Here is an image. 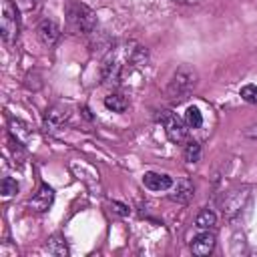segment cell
<instances>
[{
    "mask_svg": "<svg viewBox=\"0 0 257 257\" xmlns=\"http://www.w3.org/2000/svg\"><path fill=\"white\" fill-rule=\"evenodd\" d=\"M197 80H199L197 70L193 66H189V64H181L173 72V76H171V80L167 84V96L171 100H175V102L185 100L193 92V88L197 86Z\"/></svg>",
    "mask_w": 257,
    "mask_h": 257,
    "instance_id": "cell-1",
    "label": "cell"
},
{
    "mask_svg": "<svg viewBox=\"0 0 257 257\" xmlns=\"http://www.w3.org/2000/svg\"><path fill=\"white\" fill-rule=\"evenodd\" d=\"M66 22H68V28L76 34H92L96 28V14L82 2H68Z\"/></svg>",
    "mask_w": 257,
    "mask_h": 257,
    "instance_id": "cell-2",
    "label": "cell"
},
{
    "mask_svg": "<svg viewBox=\"0 0 257 257\" xmlns=\"http://www.w3.org/2000/svg\"><path fill=\"white\" fill-rule=\"evenodd\" d=\"M157 120L165 126V133H167V137H169L171 143L181 145V143H187L189 141V124H185L175 112H171V110H159L157 112Z\"/></svg>",
    "mask_w": 257,
    "mask_h": 257,
    "instance_id": "cell-3",
    "label": "cell"
},
{
    "mask_svg": "<svg viewBox=\"0 0 257 257\" xmlns=\"http://www.w3.org/2000/svg\"><path fill=\"white\" fill-rule=\"evenodd\" d=\"M0 32H2V38L6 44L16 42V38H18V8L12 0H2Z\"/></svg>",
    "mask_w": 257,
    "mask_h": 257,
    "instance_id": "cell-4",
    "label": "cell"
},
{
    "mask_svg": "<svg viewBox=\"0 0 257 257\" xmlns=\"http://www.w3.org/2000/svg\"><path fill=\"white\" fill-rule=\"evenodd\" d=\"M68 116H70L68 106H64V104H52L44 112V128L48 133H54L56 128H60L68 120Z\"/></svg>",
    "mask_w": 257,
    "mask_h": 257,
    "instance_id": "cell-5",
    "label": "cell"
},
{
    "mask_svg": "<svg viewBox=\"0 0 257 257\" xmlns=\"http://www.w3.org/2000/svg\"><path fill=\"white\" fill-rule=\"evenodd\" d=\"M36 34H38V40L44 44V46H54L56 40L60 38V26L56 24V20L52 18H44L40 20L38 28H36Z\"/></svg>",
    "mask_w": 257,
    "mask_h": 257,
    "instance_id": "cell-6",
    "label": "cell"
},
{
    "mask_svg": "<svg viewBox=\"0 0 257 257\" xmlns=\"http://www.w3.org/2000/svg\"><path fill=\"white\" fill-rule=\"evenodd\" d=\"M195 195V185L191 179H179L177 183H173L171 187V193H169V199L179 203V205H187Z\"/></svg>",
    "mask_w": 257,
    "mask_h": 257,
    "instance_id": "cell-7",
    "label": "cell"
},
{
    "mask_svg": "<svg viewBox=\"0 0 257 257\" xmlns=\"http://www.w3.org/2000/svg\"><path fill=\"white\" fill-rule=\"evenodd\" d=\"M52 201H54V191H52V187H48V185L44 183V185H40L38 193L30 199L28 207H30L34 213H44V211L50 209Z\"/></svg>",
    "mask_w": 257,
    "mask_h": 257,
    "instance_id": "cell-8",
    "label": "cell"
},
{
    "mask_svg": "<svg viewBox=\"0 0 257 257\" xmlns=\"http://www.w3.org/2000/svg\"><path fill=\"white\" fill-rule=\"evenodd\" d=\"M213 249H215V235L209 233V229H203V233H199L191 243V251L197 257H207L213 253Z\"/></svg>",
    "mask_w": 257,
    "mask_h": 257,
    "instance_id": "cell-9",
    "label": "cell"
},
{
    "mask_svg": "<svg viewBox=\"0 0 257 257\" xmlns=\"http://www.w3.org/2000/svg\"><path fill=\"white\" fill-rule=\"evenodd\" d=\"M143 185L149 189V191H167L173 187V179L167 175V173H155V171H149L143 175Z\"/></svg>",
    "mask_w": 257,
    "mask_h": 257,
    "instance_id": "cell-10",
    "label": "cell"
},
{
    "mask_svg": "<svg viewBox=\"0 0 257 257\" xmlns=\"http://www.w3.org/2000/svg\"><path fill=\"white\" fill-rule=\"evenodd\" d=\"M245 199H247V191H233V193H229V197L223 203V211L227 215H235L243 207Z\"/></svg>",
    "mask_w": 257,
    "mask_h": 257,
    "instance_id": "cell-11",
    "label": "cell"
},
{
    "mask_svg": "<svg viewBox=\"0 0 257 257\" xmlns=\"http://www.w3.org/2000/svg\"><path fill=\"white\" fill-rule=\"evenodd\" d=\"M104 106L112 112H124L128 108V98L122 92H110L104 96Z\"/></svg>",
    "mask_w": 257,
    "mask_h": 257,
    "instance_id": "cell-12",
    "label": "cell"
},
{
    "mask_svg": "<svg viewBox=\"0 0 257 257\" xmlns=\"http://www.w3.org/2000/svg\"><path fill=\"white\" fill-rule=\"evenodd\" d=\"M46 249H48L50 255H56V257H66V255H68V245H66V241H64L62 235H52V237H48Z\"/></svg>",
    "mask_w": 257,
    "mask_h": 257,
    "instance_id": "cell-13",
    "label": "cell"
},
{
    "mask_svg": "<svg viewBox=\"0 0 257 257\" xmlns=\"http://www.w3.org/2000/svg\"><path fill=\"white\" fill-rule=\"evenodd\" d=\"M215 223H217V215L213 211H209V209L199 211V215L195 217V225L199 229H211V227H215Z\"/></svg>",
    "mask_w": 257,
    "mask_h": 257,
    "instance_id": "cell-14",
    "label": "cell"
},
{
    "mask_svg": "<svg viewBox=\"0 0 257 257\" xmlns=\"http://www.w3.org/2000/svg\"><path fill=\"white\" fill-rule=\"evenodd\" d=\"M183 157L187 163H197L201 159V145L197 141H187L185 143V151H183Z\"/></svg>",
    "mask_w": 257,
    "mask_h": 257,
    "instance_id": "cell-15",
    "label": "cell"
},
{
    "mask_svg": "<svg viewBox=\"0 0 257 257\" xmlns=\"http://www.w3.org/2000/svg\"><path fill=\"white\" fill-rule=\"evenodd\" d=\"M185 122L189 124V128H199L203 124V114L197 106H189L185 112Z\"/></svg>",
    "mask_w": 257,
    "mask_h": 257,
    "instance_id": "cell-16",
    "label": "cell"
},
{
    "mask_svg": "<svg viewBox=\"0 0 257 257\" xmlns=\"http://www.w3.org/2000/svg\"><path fill=\"white\" fill-rule=\"evenodd\" d=\"M0 191H2V195L8 199V197H12V195L18 193V183H16L12 177H4L2 183H0Z\"/></svg>",
    "mask_w": 257,
    "mask_h": 257,
    "instance_id": "cell-17",
    "label": "cell"
},
{
    "mask_svg": "<svg viewBox=\"0 0 257 257\" xmlns=\"http://www.w3.org/2000/svg\"><path fill=\"white\" fill-rule=\"evenodd\" d=\"M239 94H241V98H243L245 102L257 104V86H255V84H245V86H241Z\"/></svg>",
    "mask_w": 257,
    "mask_h": 257,
    "instance_id": "cell-18",
    "label": "cell"
},
{
    "mask_svg": "<svg viewBox=\"0 0 257 257\" xmlns=\"http://www.w3.org/2000/svg\"><path fill=\"white\" fill-rule=\"evenodd\" d=\"M110 211H112V213H116L118 217H128V213H131L128 205L118 203V201H112V203H110Z\"/></svg>",
    "mask_w": 257,
    "mask_h": 257,
    "instance_id": "cell-19",
    "label": "cell"
},
{
    "mask_svg": "<svg viewBox=\"0 0 257 257\" xmlns=\"http://www.w3.org/2000/svg\"><path fill=\"white\" fill-rule=\"evenodd\" d=\"M16 6H18L22 12H28V10H34L36 0H16Z\"/></svg>",
    "mask_w": 257,
    "mask_h": 257,
    "instance_id": "cell-20",
    "label": "cell"
},
{
    "mask_svg": "<svg viewBox=\"0 0 257 257\" xmlns=\"http://www.w3.org/2000/svg\"><path fill=\"white\" fill-rule=\"evenodd\" d=\"M173 2H177V4H199L201 0H173Z\"/></svg>",
    "mask_w": 257,
    "mask_h": 257,
    "instance_id": "cell-21",
    "label": "cell"
},
{
    "mask_svg": "<svg viewBox=\"0 0 257 257\" xmlns=\"http://www.w3.org/2000/svg\"><path fill=\"white\" fill-rule=\"evenodd\" d=\"M82 114H84V118H88V120L92 118V116H90V110H88L86 106H82Z\"/></svg>",
    "mask_w": 257,
    "mask_h": 257,
    "instance_id": "cell-22",
    "label": "cell"
}]
</instances>
